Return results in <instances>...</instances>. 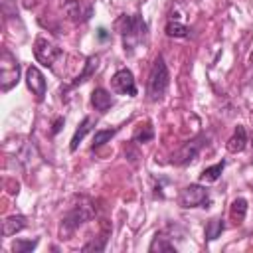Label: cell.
I'll return each mask as SVG.
<instances>
[{"label": "cell", "mask_w": 253, "mask_h": 253, "mask_svg": "<svg viewBox=\"0 0 253 253\" xmlns=\"http://www.w3.org/2000/svg\"><path fill=\"white\" fill-rule=\"evenodd\" d=\"M117 28L121 32V38H123V47L125 51L130 55L140 43L146 42V36H148V26L146 22L142 20V16L138 14H132V16H121L119 22H117Z\"/></svg>", "instance_id": "1"}, {"label": "cell", "mask_w": 253, "mask_h": 253, "mask_svg": "<svg viewBox=\"0 0 253 253\" xmlns=\"http://www.w3.org/2000/svg\"><path fill=\"white\" fill-rule=\"evenodd\" d=\"M168 83H170V73H168V67L164 63V57L158 55L150 67V73H148V99L150 101H160L168 89Z\"/></svg>", "instance_id": "2"}, {"label": "cell", "mask_w": 253, "mask_h": 253, "mask_svg": "<svg viewBox=\"0 0 253 253\" xmlns=\"http://www.w3.org/2000/svg\"><path fill=\"white\" fill-rule=\"evenodd\" d=\"M20 81V63L10 49H2L0 55V89L6 93Z\"/></svg>", "instance_id": "3"}, {"label": "cell", "mask_w": 253, "mask_h": 253, "mask_svg": "<svg viewBox=\"0 0 253 253\" xmlns=\"http://www.w3.org/2000/svg\"><path fill=\"white\" fill-rule=\"evenodd\" d=\"M93 215H95V211H93L91 204H77V206H73L67 211V215L63 217V221H61V233L75 231L79 225H83L85 221H89Z\"/></svg>", "instance_id": "4"}, {"label": "cell", "mask_w": 253, "mask_h": 253, "mask_svg": "<svg viewBox=\"0 0 253 253\" xmlns=\"http://www.w3.org/2000/svg\"><path fill=\"white\" fill-rule=\"evenodd\" d=\"M178 202H180L182 208H200V206L206 208L210 204V192L202 186V182L200 184H190L180 192Z\"/></svg>", "instance_id": "5"}, {"label": "cell", "mask_w": 253, "mask_h": 253, "mask_svg": "<svg viewBox=\"0 0 253 253\" xmlns=\"http://www.w3.org/2000/svg\"><path fill=\"white\" fill-rule=\"evenodd\" d=\"M34 55H36V59H38L42 65L53 67L55 59H59V57L63 55V51H61L59 45H55V43L49 42L47 38H38L36 43H34Z\"/></svg>", "instance_id": "6"}, {"label": "cell", "mask_w": 253, "mask_h": 253, "mask_svg": "<svg viewBox=\"0 0 253 253\" xmlns=\"http://www.w3.org/2000/svg\"><path fill=\"white\" fill-rule=\"evenodd\" d=\"M111 87H113V91H117L119 95H128V97H134V95H136V83H134L132 71L126 69V67L119 69V71L113 75Z\"/></svg>", "instance_id": "7"}, {"label": "cell", "mask_w": 253, "mask_h": 253, "mask_svg": "<svg viewBox=\"0 0 253 253\" xmlns=\"http://www.w3.org/2000/svg\"><path fill=\"white\" fill-rule=\"evenodd\" d=\"M204 138L202 136H198V138H192V140H188L174 156H172V164H176V166H186V164H190V162H194L196 158H198V154H200V148H202V142Z\"/></svg>", "instance_id": "8"}, {"label": "cell", "mask_w": 253, "mask_h": 253, "mask_svg": "<svg viewBox=\"0 0 253 253\" xmlns=\"http://www.w3.org/2000/svg\"><path fill=\"white\" fill-rule=\"evenodd\" d=\"M65 12L73 22H87L93 16V4L89 0H69Z\"/></svg>", "instance_id": "9"}, {"label": "cell", "mask_w": 253, "mask_h": 253, "mask_svg": "<svg viewBox=\"0 0 253 253\" xmlns=\"http://www.w3.org/2000/svg\"><path fill=\"white\" fill-rule=\"evenodd\" d=\"M26 83H28L30 91L36 95V99L43 101V97H45V77L36 65H30L26 69Z\"/></svg>", "instance_id": "10"}, {"label": "cell", "mask_w": 253, "mask_h": 253, "mask_svg": "<svg viewBox=\"0 0 253 253\" xmlns=\"http://www.w3.org/2000/svg\"><path fill=\"white\" fill-rule=\"evenodd\" d=\"M113 97H111V93L107 91V89H103V87H97L93 93H91V105H93V109L95 111H99V113H105V111H109L111 107H113Z\"/></svg>", "instance_id": "11"}, {"label": "cell", "mask_w": 253, "mask_h": 253, "mask_svg": "<svg viewBox=\"0 0 253 253\" xmlns=\"http://www.w3.org/2000/svg\"><path fill=\"white\" fill-rule=\"evenodd\" d=\"M26 227V215H10L2 221V235L4 237H10V235H16L18 231H22Z\"/></svg>", "instance_id": "12"}, {"label": "cell", "mask_w": 253, "mask_h": 253, "mask_svg": "<svg viewBox=\"0 0 253 253\" xmlns=\"http://www.w3.org/2000/svg\"><path fill=\"white\" fill-rule=\"evenodd\" d=\"M245 146H247V134H245V128H243V126H237L235 132H233V136L227 140V150H229L231 154H237V152H241Z\"/></svg>", "instance_id": "13"}, {"label": "cell", "mask_w": 253, "mask_h": 253, "mask_svg": "<svg viewBox=\"0 0 253 253\" xmlns=\"http://www.w3.org/2000/svg\"><path fill=\"white\" fill-rule=\"evenodd\" d=\"M223 168H225V160H221V162H217V164H213V166L204 168L202 174H200V182H202V184H211V182H215V180L221 176Z\"/></svg>", "instance_id": "14"}, {"label": "cell", "mask_w": 253, "mask_h": 253, "mask_svg": "<svg viewBox=\"0 0 253 253\" xmlns=\"http://www.w3.org/2000/svg\"><path fill=\"white\" fill-rule=\"evenodd\" d=\"M89 130H91V119H89V117H85V119L81 121V125L77 126V130H75L73 138H71V144H69V150H71V152H75V150H77L79 142L85 138V134H87Z\"/></svg>", "instance_id": "15"}, {"label": "cell", "mask_w": 253, "mask_h": 253, "mask_svg": "<svg viewBox=\"0 0 253 253\" xmlns=\"http://www.w3.org/2000/svg\"><path fill=\"white\" fill-rule=\"evenodd\" d=\"M148 251L150 253H162V251H176V247L168 241V237H164L162 233H156L154 235V239H152V243L148 245Z\"/></svg>", "instance_id": "16"}, {"label": "cell", "mask_w": 253, "mask_h": 253, "mask_svg": "<svg viewBox=\"0 0 253 253\" xmlns=\"http://www.w3.org/2000/svg\"><path fill=\"white\" fill-rule=\"evenodd\" d=\"M97 65H99V55H91V57L87 59V63H85V69H83V73H81V75H77V79L71 83V87H75V85H79V83L87 81V77L95 73Z\"/></svg>", "instance_id": "17"}, {"label": "cell", "mask_w": 253, "mask_h": 253, "mask_svg": "<svg viewBox=\"0 0 253 253\" xmlns=\"http://www.w3.org/2000/svg\"><path fill=\"white\" fill-rule=\"evenodd\" d=\"M117 134V128H101V130H95V134H93V144H91V148L95 150V148H99V146H103L105 142H109L113 136Z\"/></svg>", "instance_id": "18"}, {"label": "cell", "mask_w": 253, "mask_h": 253, "mask_svg": "<svg viewBox=\"0 0 253 253\" xmlns=\"http://www.w3.org/2000/svg\"><path fill=\"white\" fill-rule=\"evenodd\" d=\"M229 213H231V217H233L235 221H241V219L245 217V213H247V200H245V198H235V200L231 202Z\"/></svg>", "instance_id": "19"}, {"label": "cell", "mask_w": 253, "mask_h": 253, "mask_svg": "<svg viewBox=\"0 0 253 253\" xmlns=\"http://www.w3.org/2000/svg\"><path fill=\"white\" fill-rule=\"evenodd\" d=\"M223 229H225V223H223V219H221V217L211 219V221L206 225V239H208V241L217 239V237L221 235V231H223Z\"/></svg>", "instance_id": "20"}, {"label": "cell", "mask_w": 253, "mask_h": 253, "mask_svg": "<svg viewBox=\"0 0 253 253\" xmlns=\"http://www.w3.org/2000/svg\"><path fill=\"white\" fill-rule=\"evenodd\" d=\"M188 34H190V28L176 20H170L166 24V36H170V38H186Z\"/></svg>", "instance_id": "21"}, {"label": "cell", "mask_w": 253, "mask_h": 253, "mask_svg": "<svg viewBox=\"0 0 253 253\" xmlns=\"http://www.w3.org/2000/svg\"><path fill=\"white\" fill-rule=\"evenodd\" d=\"M38 247V239H16L12 243V251L14 253H30Z\"/></svg>", "instance_id": "22"}, {"label": "cell", "mask_w": 253, "mask_h": 253, "mask_svg": "<svg viewBox=\"0 0 253 253\" xmlns=\"http://www.w3.org/2000/svg\"><path fill=\"white\" fill-rule=\"evenodd\" d=\"M107 235H109V227H105V231L99 235V239H93V241L85 243L81 247V251H103L105 249V243H107Z\"/></svg>", "instance_id": "23"}, {"label": "cell", "mask_w": 253, "mask_h": 253, "mask_svg": "<svg viewBox=\"0 0 253 253\" xmlns=\"http://www.w3.org/2000/svg\"><path fill=\"white\" fill-rule=\"evenodd\" d=\"M136 142H148V140H152L154 138V130H152V126L150 125H146V126H140V128H136L134 130V136H132Z\"/></svg>", "instance_id": "24"}, {"label": "cell", "mask_w": 253, "mask_h": 253, "mask_svg": "<svg viewBox=\"0 0 253 253\" xmlns=\"http://www.w3.org/2000/svg\"><path fill=\"white\" fill-rule=\"evenodd\" d=\"M63 123H65V121H63V117H57V119H55V123H53V128H51V134H57V132L61 130V126H63Z\"/></svg>", "instance_id": "25"}, {"label": "cell", "mask_w": 253, "mask_h": 253, "mask_svg": "<svg viewBox=\"0 0 253 253\" xmlns=\"http://www.w3.org/2000/svg\"><path fill=\"white\" fill-rule=\"evenodd\" d=\"M97 36H99V40H107V38H109V34H107L105 28H99V30H97Z\"/></svg>", "instance_id": "26"}]
</instances>
